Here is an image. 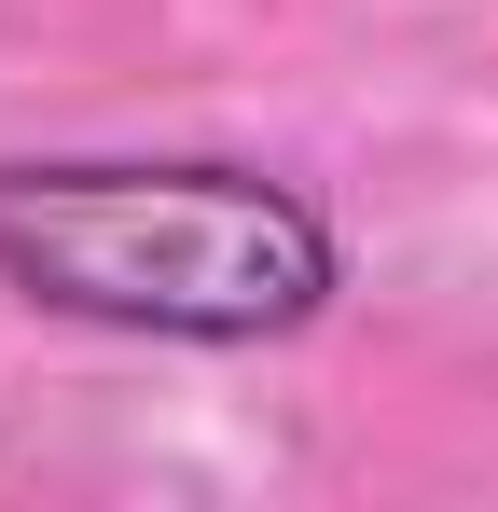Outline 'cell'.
Returning <instances> with one entry per match:
<instances>
[{
  "label": "cell",
  "mask_w": 498,
  "mask_h": 512,
  "mask_svg": "<svg viewBox=\"0 0 498 512\" xmlns=\"http://www.w3.org/2000/svg\"><path fill=\"white\" fill-rule=\"evenodd\" d=\"M0 291L139 346H291L346 305V222L249 153H0Z\"/></svg>",
  "instance_id": "1"
}]
</instances>
